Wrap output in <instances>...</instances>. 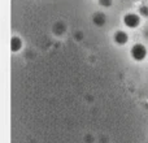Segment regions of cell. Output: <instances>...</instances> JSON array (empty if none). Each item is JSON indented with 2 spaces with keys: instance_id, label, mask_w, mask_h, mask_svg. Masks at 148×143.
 <instances>
[{
  "instance_id": "obj_1",
  "label": "cell",
  "mask_w": 148,
  "mask_h": 143,
  "mask_svg": "<svg viewBox=\"0 0 148 143\" xmlns=\"http://www.w3.org/2000/svg\"><path fill=\"white\" fill-rule=\"evenodd\" d=\"M146 55H147V51L142 44H135V46L131 48V56L135 60L140 61V60H143L144 57H146Z\"/></svg>"
},
{
  "instance_id": "obj_2",
  "label": "cell",
  "mask_w": 148,
  "mask_h": 143,
  "mask_svg": "<svg viewBox=\"0 0 148 143\" xmlns=\"http://www.w3.org/2000/svg\"><path fill=\"white\" fill-rule=\"evenodd\" d=\"M123 22H125V25L127 26V28H136V26L139 25V22H140V20H139V17L136 14H126L125 17H123Z\"/></svg>"
},
{
  "instance_id": "obj_3",
  "label": "cell",
  "mask_w": 148,
  "mask_h": 143,
  "mask_svg": "<svg viewBox=\"0 0 148 143\" xmlns=\"http://www.w3.org/2000/svg\"><path fill=\"white\" fill-rule=\"evenodd\" d=\"M21 46H22V42H21L20 38H17V36H13L12 41H10V48H12L13 52H17L18 50L21 48Z\"/></svg>"
},
{
  "instance_id": "obj_4",
  "label": "cell",
  "mask_w": 148,
  "mask_h": 143,
  "mask_svg": "<svg viewBox=\"0 0 148 143\" xmlns=\"http://www.w3.org/2000/svg\"><path fill=\"white\" fill-rule=\"evenodd\" d=\"M114 41L117 42L118 44H125L126 42H127V35H126L123 31H118L114 35Z\"/></svg>"
},
{
  "instance_id": "obj_5",
  "label": "cell",
  "mask_w": 148,
  "mask_h": 143,
  "mask_svg": "<svg viewBox=\"0 0 148 143\" xmlns=\"http://www.w3.org/2000/svg\"><path fill=\"white\" fill-rule=\"evenodd\" d=\"M94 22L96 23L97 26H101L105 23V16L103 14V13H96V14L94 16Z\"/></svg>"
},
{
  "instance_id": "obj_6",
  "label": "cell",
  "mask_w": 148,
  "mask_h": 143,
  "mask_svg": "<svg viewBox=\"0 0 148 143\" xmlns=\"http://www.w3.org/2000/svg\"><path fill=\"white\" fill-rule=\"evenodd\" d=\"M101 7H110L112 5V0H99Z\"/></svg>"
},
{
  "instance_id": "obj_7",
  "label": "cell",
  "mask_w": 148,
  "mask_h": 143,
  "mask_svg": "<svg viewBox=\"0 0 148 143\" xmlns=\"http://www.w3.org/2000/svg\"><path fill=\"white\" fill-rule=\"evenodd\" d=\"M140 13L143 16H148V7H142L140 8Z\"/></svg>"
}]
</instances>
